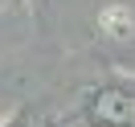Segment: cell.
Here are the masks:
<instances>
[{"label":"cell","instance_id":"1","mask_svg":"<svg viewBox=\"0 0 135 127\" xmlns=\"http://www.w3.org/2000/svg\"><path fill=\"white\" fill-rule=\"evenodd\" d=\"M131 115H135V102H131V94H123V90H102L98 98H94V119H98V123H127Z\"/></svg>","mask_w":135,"mask_h":127}]
</instances>
